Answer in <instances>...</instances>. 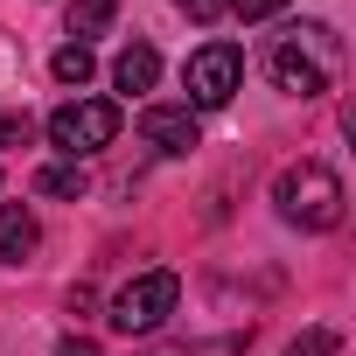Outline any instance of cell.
Instances as JSON below:
<instances>
[{
    "mask_svg": "<svg viewBox=\"0 0 356 356\" xmlns=\"http://www.w3.org/2000/svg\"><path fill=\"white\" fill-rule=\"evenodd\" d=\"M266 70H273L280 91H293V98H321V91L335 84V70H342V35H335L328 22H300V29H286V35L273 42Z\"/></svg>",
    "mask_w": 356,
    "mask_h": 356,
    "instance_id": "obj_1",
    "label": "cell"
},
{
    "mask_svg": "<svg viewBox=\"0 0 356 356\" xmlns=\"http://www.w3.org/2000/svg\"><path fill=\"white\" fill-rule=\"evenodd\" d=\"M273 203H280V217L300 224V231H335L349 196H342V182H335V168H321V161H293L280 182H273Z\"/></svg>",
    "mask_w": 356,
    "mask_h": 356,
    "instance_id": "obj_2",
    "label": "cell"
},
{
    "mask_svg": "<svg viewBox=\"0 0 356 356\" xmlns=\"http://www.w3.org/2000/svg\"><path fill=\"white\" fill-rule=\"evenodd\" d=\"M112 140H119V105L112 98H70V105L49 112V147L63 161H84V154L112 147Z\"/></svg>",
    "mask_w": 356,
    "mask_h": 356,
    "instance_id": "obj_3",
    "label": "cell"
},
{
    "mask_svg": "<svg viewBox=\"0 0 356 356\" xmlns=\"http://www.w3.org/2000/svg\"><path fill=\"white\" fill-rule=\"evenodd\" d=\"M175 300H182V280L175 273H140V280H126L119 293H112V328L119 335H154L168 314H175Z\"/></svg>",
    "mask_w": 356,
    "mask_h": 356,
    "instance_id": "obj_4",
    "label": "cell"
},
{
    "mask_svg": "<svg viewBox=\"0 0 356 356\" xmlns=\"http://www.w3.org/2000/svg\"><path fill=\"white\" fill-rule=\"evenodd\" d=\"M182 84H189V105H231L238 84H245V49L238 42H203L189 56Z\"/></svg>",
    "mask_w": 356,
    "mask_h": 356,
    "instance_id": "obj_5",
    "label": "cell"
},
{
    "mask_svg": "<svg viewBox=\"0 0 356 356\" xmlns=\"http://www.w3.org/2000/svg\"><path fill=\"white\" fill-rule=\"evenodd\" d=\"M140 140L161 147V154H189V147H203V126H196L189 105H147L140 112Z\"/></svg>",
    "mask_w": 356,
    "mask_h": 356,
    "instance_id": "obj_6",
    "label": "cell"
},
{
    "mask_svg": "<svg viewBox=\"0 0 356 356\" xmlns=\"http://www.w3.org/2000/svg\"><path fill=\"white\" fill-rule=\"evenodd\" d=\"M35 238H42V231H35V210H29V203H0V259L22 266V259L35 252Z\"/></svg>",
    "mask_w": 356,
    "mask_h": 356,
    "instance_id": "obj_7",
    "label": "cell"
},
{
    "mask_svg": "<svg viewBox=\"0 0 356 356\" xmlns=\"http://www.w3.org/2000/svg\"><path fill=\"white\" fill-rule=\"evenodd\" d=\"M154 77H161V56H154L147 42L119 49V63H112V84H119V91H154Z\"/></svg>",
    "mask_w": 356,
    "mask_h": 356,
    "instance_id": "obj_8",
    "label": "cell"
},
{
    "mask_svg": "<svg viewBox=\"0 0 356 356\" xmlns=\"http://www.w3.org/2000/svg\"><path fill=\"white\" fill-rule=\"evenodd\" d=\"M91 189V175H84V161H49L42 175H35V196H63V203H77Z\"/></svg>",
    "mask_w": 356,
    "mask_h": 356,
    "instance_id": "obj_9",
    "label": "cell"
},
{
    "mask_svg": "<svg viewBox=\"0 0 356 356\" xmlns=\"http://www.w3.org/2000/svg\"><path fill=\"white\" fill-rule=\"evenodd\" d=\"M112 8H119V0H70V15H63V22H70L77 42H91V35L112 29Z\"/></svg>",
    "mask_w": 356,
    "mask_h": 356,
    "instance_id": "obj_10",
    "label": "cell"
},
{
    "mask_svg": "<svg viewBox=\"0 0 356 356\" xmlns=\"http://www.w3.org/2000/svg\"><path fill=\"white\" fill-rule=\"evenodd\" d=\"M49 77H56V84H91V49H84V42H63V49L49 56Z\"/></svg>",
    "mask_w": 356,
    "mask_h": 356,
    "instance_id": "obj_11",
    "label": "cell"
},
{
    "mask_svg": "<svg viewBox=\"0 0 356 356\" xmlns=\"http://www.w3.org/2000/svg\"><path fill=\"white\" fill-rule=\"evenodd\" d=\"M286 356H335V335L328 328H307L300 342H286Z\"/></svg>",
    "mask_w": 356,
    "mask_h": 356,
    "instance_id": "obj_12",
    "label": "cell"
},
{
    "mask_svg": "<svg viewBox=\"0 0 356 356\" xmlns=\"http://www.w3.org/2000/svg\"><path fill=\"white\" fill-rule=\"evenodd\" d=\"M280 8H286V0H231L238 22H266V15H280Z\"/></svg>",
    "mask_w": 356,
    "mask_h": 356,
    "instance_id": "obj_13",
    "label": "cell"
},
{
    "mask_svg": "<svg viewBox=\"0 0 356 356\" xmlns=\"http://www.w3.org/2000/svg\"><path fill=\"white\" fill-rule=\"evenodd\" d=\"M175 8H189L196 22H217V15H224V0H175Z\"/></svg>",
    "mask_w": 356,
    "mask_h": 356,
    "instance_id": "obj_14",
    "label": "cell"
},
{
    "mask_svg": "<svg viewBox=\"0 0 356 356\" xmlns=\"http://www.w3.org/2000/svg\"><path fill=\"white\" fill-rule=\"evenodd\" d=\"M15 140H29V119H15V112H8V119H0V147H15Z\"/></svg>",
    "mask_w": 356,
    "mask_h": 356,
    "instance_id": "obj_15",
    "label": "cell"
},
{
    "mask_svg": "<svg viewBox=\"0 0 356 356\" xmlns=\"http://www.w3.org/2000/svg\"><path fill=\"white\" fill-rule=\"evenodd\" d=\"M56 356H98V342L91 335H70V342H56Z\"/></svg>",
    "mask_w": 356,
    "mask_h": 356,
    "instance_id": "obj_16",
    "label": "cell"
}]
</instances>
